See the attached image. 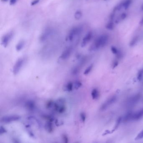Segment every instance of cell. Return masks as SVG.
<instances>
[{
  "label": "cell",
  "instance_id": "cell-1",
  "mask_svg": "<svg viewBox=\"0 0 143 143\" xmlns=\"http://www.w3.org/2000/svg\"><path fill=\"white\" fill-rule=\"evenodd\" d=\"M108 40V36L103 35L97 38L89 48V51L93 52L97 51L105 46Z\"/></svg>",
  "mask_w": 143,
  "mask_h": 143
},
{
  "label": "cell",
  "instance_id": "cell-2",
  "mask_svg": "<svg viewBox=\"0 0 143 143\" xmlns=\"http://www.w3.org/2000/svg\"><path fill=\"white\" fill-rule=\"evenodd\" d=\"M82 30L83 29L81 26H77L72 28L67 36L66 41H72L76 37L82 33Z\"/></svg>",
  "mask_w": 143,
  "mask_h": 143
},
{
  "label": "cell",
  "instance_id": "cell-3",
  "mask_svg": "<svg viewBox=\"0 0 143 143\" xmlns=\"http://www.w3.org/2000/svg\"><path fill=\"white\" fill-rule=\"evenodd\" d=\"M141 97L140 94H137L129 97L126 101V106L127 107H132L138 103Z\"/></svg>",
  "mask_w": 143,
  "mask_h": 143
},
{
  "label": "cell",
  "instance_id": "cell-4",
  "mask_svg": "<svg viewBox=\"0 0 143 143\" xmlns=\"http://www.w3.org/2000/svg\"><path fill=\"white\" fill-rule=\"evenodd\" d=\"M117 100V97L115 96H113L108 98L107 100L105 101L102 104L101 106L100 107V110L104 111L107 109L110 106L115 102Z\"/></svg>",
  "mask_w": 143,
  "mask_h": 143
},
{
  "label": "cell",
  "instance_id": "cell-5",
  "mask_svg": "<svg viewBox=\"0 0 143 143\" xmlns=\"http://www.w3.org/2000/svg\"><path fill=\"white\" fill-rule=\"evenodd\" d=\"M20 116L18 115H11L9 116H5L2 117L1 122L5 123H9L13 122L18 121L20 119Z\"/></svg>",
  "mask_w": 143,
  "mask_h": 143
},
{
  "label": "cell",
  "instance_id": "cell-6",
  "mask_svg": "<svg viewBox=\"0 0 143 143\" xmlns=\"http://www.w3.org/2000/svg\"><path fill=\"white\" fill-rule=\"evenodd\" d=\"M24 62V59L21 58L18 60L15 63L13 69V73L14 75H16L19 73L23 66Z\"/></svg>",
  "mask_w": 143,
  "mask_h": 143
},
{
  "label": "cell",
  "instance_id": "cell-7",
  "mask_svg": "<svg viewBox=\"0 0 143 143\" xmlns=\"http://www.w3.org/2000/svg\"><path fill=\"white\" fill-rule=\"evenodd\" d=\"M13 34L12 32H9V33H7L3 37L2 40H1V43L4 47H7V46L9 42L13 37Z\"/></svg>",
  "mask_w": 143,
  "mask_h": 143
},
{
  "label": "cell",
  "instance_id": "cell-8",
  "mask_svg": "<svg viewBox=\"0 0 143 143\" xmlns=\"http://www.w3.org/2000/svg\"><path fill=\"white\" fill-rule=\"evenodd\" d=\"M143 117V108L136 112H133L132 121H137L140 120Z\"/></svg>",
  "mask_w": 143,
  "mask_h": 143
},
{
  "label": "cell",
  "instance_id": "cell-9",
  "mask_svg": "<svg viewBox=\"0 0 143 143\" xmlns=\"http://www.w3.org/2000/svg\"><path fill=\"white\" fill-rule=\"evenodd\" d=\"M92 32H88L86 35L83 38L82 44H81V46L82 47H84L91 40V38H92Z\"/></svg>",
  "mask_w": 143,
  "mask_h": 143
},
{
  "label": "cell",
  "instance_id": "cell-10",
  "mask_svg": "<svg viewBox=\"0 0 143 143\" xmlns=\"http://www.w3.org/2000/svg\"><path fill=\"white\" fill-rule=\"evenodd\" d=\"M72 51V47H68L60 55V58L62 60H65L69 58Z\"/></svg>",
  "mask_w": 143,
  "mask_h": 143
},
{
  "label": "cell",
  "instance_id": "cell-11",
  "mask_svg": "<svg viewBox=\"0 0 143 143\" xmlns=\"http://www.w3.org/2000/svg\"><path fill=\"white\" fill-rule=\"evenodd\" d=\"M27 119H28V121H29L31 122H32L33 123H34L36 125L38 126V127L39 128H42V123L36 117L32 116H29L27 117Z\"/></svg>",
  "mask_w": 143,
  "mask_h": 143
},
{
  "label": "cell",
  "instance_id": "cell-12",
  "mask_svg": "<svg viewBox=\"0 0 143 143\" xmlns=\"http://www.w3.org/2000/svg\"><path fill=\"white\" fill-rule=\"evenodd\" d=\"M133 113V112L130 111L125 114V115L122 117V122L123 123H127L128 122L132 121Z\"/></svg>",
  "mask_w": 143,
  "mask_h": 143
},
{
  "label": "cell",
  "instance_id": "cell-13",
  "mask_svg": "<svg viewBox=\"0 0 143 143\" xmlns=\"http://www.w3.org/2000/svg\"><path fill=\"white\" fill-rule=\"evenodd\" d=\"M52 122H53L47 121V122H46L45 125V130L49 133L53 132L54 130V127H53V125Z\"/></svg>",
  "mask_w": 143,
  "mask_h": 143
},
{
  "label": "cell",
  "instance_id": "cell-14",
  "mask_svg": "<svg viewBox=\"0 0 143 143\" xmlns=\"http://www.w3.org/2000/svg\"><path fill=\"white\" fill-rule=\"evenodd\" d=\"M26 108L29 111H33L35 108V104L34 102L32 100L28 101L25 104Z\"/></svg>",
  "mask_w": 143,
  "mask_h": 143
},
{
  "label": "cell",
  "instance_id": "cell-15",
  "mask_svg": "<svg viewBox=\"0 0 143 143\" xmlns=\"http://www.w3.org/2000/svg\"><path fill=\"white\" fill-rule=\"evenodd\" d=\"M73 89V83L70 82L65 85L64 87V90L65 91L70 92L72 91Z\"/></svg>",
  "mask_w": 143,
  "mask_h": 143
},
{
  "label": "cell",
  "instance_id": "cell-16",
  "mask_svg": "<svg viewBox=\"0 0 143 143\" xmlns=\"http://www.w3.org/2000/svg\"><path fill=\"white\" fill-rule=\"evenodd\" d=\"M91 95L93 100H97L100 97V92L97 88L93 89L91 92Z\"/></svg>",
  "mask_w": 143,
  "mask_h": 143
},
{
  "label": "cell",
  "instance_id": "cell-17",
  "mask_svg": "<svg viewBox=\"0 0 143 143\" xmlns=\"http://www.w3.org/2000/svg\"><path fill=\"white\" fill-rule=\"evenodd\" d=\"M132 1V0H126L125 1L123 2V8L125 10L127 9L130 6Z\"/></svg>",
  "mask_w": 143,
  "mask_h": 143
},
{
  "label": "cell",
  "instance_id": "cell-18",
  "mask_svg": "<svg viewBox=\"0 0 143 143\" xmlns=\"http://www.w3.org/2000/svg\"><path fill=\"white\" fill-rule=\"evenodd\" d=\"M24 41H20L18 43L16 47V50L18 51H20L24 47Z\"/></svg>",
  "mask_w": 143,
  "mask_h": 143
},
{
  "label": "cell",
  "instance_id": "cell-19",
  "mask_svg": "<svg viewBox=\"0 0 143 143\" xmlns=\"http://www.w3.org/2000/svg\"><path fill=\"white\" fill-rule=\"evenodd\" d=\"M114 27V24L113 20H110L107 24L106 28L109 30H113Z\"/></svg>",
  "mask_w": 143,
  "mask_h": 143
},
{
  "label": "cell",
  "instance_id": "cell-20",
  "mask_svg": "<svg viewBox=\"0 0 143 143\" xmlns=\"http://www.w3.org/2000/svg\"><path fill=\"white\" fill-rule=\"evenodd\" d=\"M73 89H76V90L79 89L82 85V82L79 81H75L74 82H73Z\"/></svg>",
  "mask_w": 143,
  "mask_h": 143
},
{
  "label": "cell",
  "instance_id": "cell-21",
  "mask_svg": "<svg viewBox=\"0 0 143 143\" xmlns=\"http://www.w3.org/2000/svg\"><path fill=\"white\" fill-rule=\"evenodd\" d=\"M82 13L80 11H77L74 14V17L77 20H79L82 18Z\"/></svg>",
  "mask_w": 143,
  "mask_h": 143
},
{
  "label": "cell",
  "instance_id": "cell-22",
  "mask_svg": "<svg viewBox=\"0 0 143 143\" xmlns=\"http://www.w3.org/2000/svg\"><path fill=\"white\" fill-rule=\"evenodd\" d=\"M93 67V64H91L90 66H89L87 68H86L85 71L84 72V74L85 75H86L90 73V72L91 71V70L92 69Z\"/></svg>",
  "mask_w": 143,
  "mask_h": 143
},
{
  "label": "cell",
  "instance_id": "cell-23",
  "mask_svg": "<svg viewBox=\"0 0 143 143\" xmlns=\"http://www.w3.org/2000/svg\"><path fill=\"white\" fill-rule=\"evenodd\" d=\"M143 78V68L142 69L140 70L138 72L137 75V79L139 81H141L142 80Z\"/></svg>",
  "mask_w": 143,
  "mask_h": 143
},
{
  "label": "cell",
  "instance_id": "cell-24",
  "mask_svg": "<svg viewBox=\"0 0 143 143\" xmlns=\"http://www.w3.org/2000/svg\"><path fill=\"white\" fill-rule=\"evenodd\" d=\"M138 37H135L134 38H133V39L131 41H130V47L133 46L134 45L136 44L137 42H138Z\"/></svg>",
  "mask_w": 143,
  "mask_h": 143
},
{
  "label": "cell",
  "instance_id": "cell-25",
  "mask_svg": "<svg viewBox=\"0 0 143 143\" xmlns=\"http://www.w3.org/2000/svg\"><path fill=\"white\" fill-rule=\"evenodd\" d=\"M122 122V117H120L117 119V121L116 122V124L115 126L114 127V130H115L116 129H117V128L119 127V126L120 125Z\"/></svg>",
  "mask_w": 143,
  "mask_h": 143
},
{
  "label": "cell",
  "instance_id": "cell-26",
  "mask_svg": "<svg viewBox=\"0 0 143 143\" xmlns=\"http://www.w3.org/2000/svg\"><path fill=\"white\" fill-rule=\"evenodd\" d=\"M54 104H55V102L53 101L52 100L49 101L47 104V109H50L53 108Z\"/></svg>",
  "mask_w": 143,
  "mask_h": 143
},
{
  "label": "cell",
  "instance_id": "cell-27",
  "mask_svg": "<svg viewBox=\"0 0 143 143\" xmlns=\"http://www.w3.org/2000/svg\"><path fill=\"white\" fill-rule=\"evenodd\" d=\"M79 68L78 67H75L72 70V74L73 75H76L79 72Z\"/></svg>",
  "mask_w": 143,
  "mask_h": 143
},
{
  "label": "cell",
  "instance_id": "cell-28",
  "mask_svg": "<svg viewBox=\"0 0 143 143\" xmlns=\"http://www.w3.org/2000/svg\"><path fill=\"white\" fill-rule=\"evenodd\" d=\"M143 139V130H142L137 135V136H136V138H135V140H140V139Z\"/></svg>",
  "mask_w": 143,
  "mask_h": 143
},
{
  "label": "cell",
  "instance_id": "cell-29",
  "mask_svg": "<svg viewBox=\"0 0 143 143\" xmlns=\"http://www.w3.org/2000/svg\"><path fill=\"white\" fill-rule=\"evenodd\" d=\"M80 116L81 121H82V122L84 123L86 121V115L84 113H82L80 114Z\"/></svg>",
  "mask_w": 143,
  "mask_h": 143
},
{
  "label": "cell",
  "instance_id": "cell-30",
  "mask_svg": "<svg viewBox=\"0 0 143 143\" xmlns=\"http://www.w3.org/2000/svg\"><path fill=\"white\" fill-rule=\"evenodd\" d=\"M7 131L5 128L3 127L2 126H1V127H0V135H1L3 134L4 133H7Z\"/></svg>",
  "mask_w": 143,
  "mask_h": 143
},
{
  "label": "cell",
  "instance_id": "cell-31",
  "mask_svg": "<svg viewBox=\"0 0 143 143\" xmlns=\"http://www.w3.org/2000/svg\"><path fill=\"white\" fill-rule=\"evenodd\" d=\"M62 138L64 142L65 143H67L69 142V138H68V136H67L66 135H63Z\"/></svg>",
  "mask_w": 143,
  "mask_h": 143
},
{
  "label": "cell",
  "instance_id": "cell-32",
  "mask_svg": "<svg viewBox=\"0 0 143 143\" xmlns=\"http://www.w3.org/2000/svg\"><path fill=\"white\" fill-rule=\"evenodd\" d=\"M127 15L126 13H123L122 14L121 16V20H124L127 17Z\"/></svg>",
  "mask_w": 143,
  "mask_h": 143
},
{
  "label": "cell",
  "instance_id": "cell-33",
  "mask_svg": "<svg viewBox=\"0 0 143 143\" xmlns=\"http://www.w3.org/2000/svg\"><path fill=\"white\" fill-rule=\"evenodd\" d=\"M40 0H33L31 2L32 5H35L39 3Z\"/></svg>",
  "mask_w": 143,
  "mask_h": 143
},
{
  "label": "cell",
  "instance_id": "cell-34",
  "mask_svg": "<svg viewBox=\"0 0 143 143\" xmlns=\"http://www.w3.org/2000/svg\"><path fill=\"white\" fill-rule=\"evenodd\" d=\"M118 64H119V62L117 61V60L114 61L113 63V69L115 68L118 65Z\"/></svg>",
  "mask_w": 143,
  "mask_h": 143
},
{
  "label": "cell",
  "instance_id": "cell-35",
  "mask_svg": "<svg viewBox=\"0 0 143 143\" xmlns=\"http://www.w3.org/2000/svg\"><path fill=\"white\" fill-rule=\"evenodd\" d=\"M17 1V0H10V4L11 5L14 4L16 3Z\"/></svg>",
  "mask_w": 143,
  "mask_h": 143
},
{
  "label": "cell",
  "instance_id": "cell-36",
  "mask_svg": "<svg viewBox=\"0 0 143 143\" xmlns=\"http://www.w3.org/2000/svg\"><path fill=\"white\" fill-rule=\"evenodd\" d=\"M13 142L14 143H20V141L19 140H18L17 139H13Z\"/></svg>",
  "mask_w": 143,
  "mask_h": 143
},
{
  "label": "cell",
  "instance_id": "cell-37",
  "mask_svg": "<svg viewBox=\"0 0 143 143\" xmlns=\"http://www.w3.org/2000/svg\"><path fill=\"white\" fill-rule=\"evenodd\" d=\"M140 24L141 25L143 24V18L141 19V21H140Z\"/></svg>",
  "mask_w": 143,
  "mask_h": 143
},
{
  "label": "cell",
  "instance_id": "cell-38",
  "mask_svg": "<svg viewBox=\"0 0 143 143\" xmlns=\"http://www.w3.org/2000/svg\"><path fill=\"white\" fill-rule=\"evenodd\" d=\"M141 10L142 11H143V4H142V5H141Z\"/></svg>",
  "mask_w": 143,
  "mask_h": 143
},
{
  "label": "cell",
  "instance_id": "cell-39",
  "mask_svg": "<svg viewBox=\"0 0 143 143\" xmlns=\"http://www.w3.org/2000/svg\"><path fill=\"white\" fill-rule=\"evenodd\" d=\"M2 1H3V2H6V1H8V0H1Z\"/></svg>",
  "mask_w": 143,
  "mask_h": 143
},
{
  "label": "cell",
  "instance_id": "cell-40",
  "mask_svg": "<svg viewBox=\"0 0 143 143\" xmlns=\"http://www.w3.org/2000/svg\"><path fill=\"white\" fill-rule=\"evenodd\" d=\"M104 1H107V0H104Z\"/></svg>",
  "mask_w": 143,
  "mask_h": 143
}]
</instances>
